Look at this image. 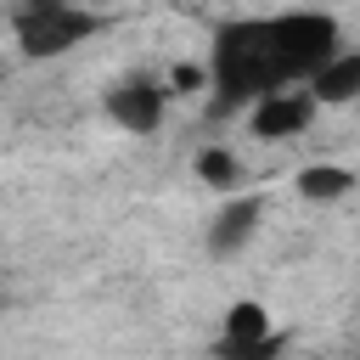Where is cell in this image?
<instances>
[{
  "instance_id": "1",
  "label": "cell",
  "mask_w": 360,
  "mask_h": 360,
  "mask_svg": "<svg viewBox=\"0 0 360 360\" xmlns=\"http://www.w3.org/2000/svg\"><path fill=\"white\" fill-rule=\"evenodd\" d=\"M214 112H231L242 101H264L276 90H292V73L270 39V17H242V22H225L214 34Z\"/></svg>"
},
{
  "instance_id": "2",
  "label": "cell",
  "mask_w": 360,
  "mask_h": 360,
  "mask_svg": "<svg viewBox=\"0 0 360 360\" xmlns=\"http://www.w3.org/2000/svg\"><path fill=\"white\" fill-rule=\"evenodd\" d=\"M270 39H276L292 84H298V79L309 84V79L338 56V22H332L326 11H281V17H270Z\"/></svg>"
},
{
  "instance_id": "3",
  "label": "cell",
  "mask_w": 360,
  "mask_h": 360,
  "mask_svg": "<svg viewBox=\"0 0 360 360\" xmlns=\"http://www.w3.org/2000/svg\"><path fill=\"white\" fill-rule=\"evenodd\" d=\"M96 34V17L68 6V0H34L28 11H17V45L22 56H62L79 39Z\"/></svg>"
},
{
  "instance_id": "4",
  "label": "cell",
  "mask_w": 360,
  "mask_h": 360,
  "mask_svg": "<svg viewBox=\"0 0 360 360\" xmlns=\"http://www.w3.org/2000/svg\"><path fill=\"white\" fill-rule=\"evenodd\" d=\"M163 101H169V90L163 84H152V79H118L112 90H107V112H112V124L118 129H129V135H152L158 124H163Z\"/></svg>"
},
{
  "instance_id": "5",
  "label": "cell",
  "mask_w": 360,
  "mask_h": 360,
  "mask_svg": "<svg viewBox=\"0 0 360 360\" xmlns=\"http://www.w3.org/2000/svg\"><path fill=\"white\" fill-rule=\"evenodd\" d=\"M309 118H315V96L309 90H276V96L253 101V135H264V141H287Z\"/></svg>"
},
{
  "instance_id": "6",
  "label": "cell",
  "mask_w": 360,
  "mask_h": 360,
  "mask_svg": "<svg viewBox=\"0 0 360 360\" xmlns=\"http://www.w3.org/2000/svg\"><path fill=\"white\" fill-rule=\"evenodd\" d=\"M259 214H264V202H259L253 191H242V197H225V208L208 219V253L231 259L236 248H248V242H253V231H259Z\"/></svg>"
},
{
  "instance_id": "7",
  "label": "cell",
  "mask_w": 360,
  "mask_h": 360,
  "mask_svg": "<svg viewBox=\"0 0 360 360\" xmlns=\"http://www.w3.org/2000/svg\"><path fill=\"white\" fill-rule=\"evenodd\" d=\"M309 96H315V107H343V101H354V96H360V51H338V56L309 79Z\"/></svg>"
},
{
  "instance_id": "8",
  "label": "cell",
  "mask_w": 360,
  "mask_h": 360,
  "mask_svg": "<svg viewBox=\"0 0 360 360\" xmlns=\"http://www.w3.org/2000/svg\"><path fill=\"white\" fill-rule=\"evenodd\" d=\"M349 186H354V174L338 169V163H309L298 174V197H309V202H338Z\"/></svg>"
},
{
  "instance_id": "9",
  "label": "cell",
  "mask_w": 360,
  "mask_h": 360,
  "mask_svg": "<svg viewBox=\"0 0 360 360\" xmlns=\"http://www.w3.org/2000/svg\"><path fill=\"white\" fill-rule=\"evenodd\" d=\"M259 338H270L264 304H253V298L231 304V309H225V338H219V343H259Z\"/></svg>"
},
{
  "instance_id": "10",
  "label": "cell",
  "mask_w": 360,
  "mask_h": 360,
  "mask_svg": "<svg viewBox=\"0 0 360 360\" xmlns=\"http://www.w3.org/2000/svg\"><path fill=\"white\" fill-rule=\"evenodd\" d=\"M197 174H202L214 191H225V197L242 186V163H236L225 146H208V152H197Z\"/></svg>"
},
{
  "instance_id": "11",
  "label": "cell",
  "mask_w": 360,
  "mask_h": 360,
  "mask_svg": "<svg viewBox=\"0 0 360 360\" xmlns=\"http://www.w3.org/2000/svg\"><path fill=\"white\" fill-rule=\"evenodd\" d=\"M219 360H281V338H259V343H219Z\"/></svg>"
},
{
  "instance_id": "12",
  "label": "cell",
  "mask_w": 360,
  "mask_h": 360,
  "mask_svg": "<svg viewBox=\"0 0 360 360\" xmlns=\"http://www.w3.org/2000/svg\"><path fill=\"white\" fill-rule=\"evenodd\" d=\"M169 84H174V90H197V84H202V68H174Z\"/></svg>"
}]
</instances>
